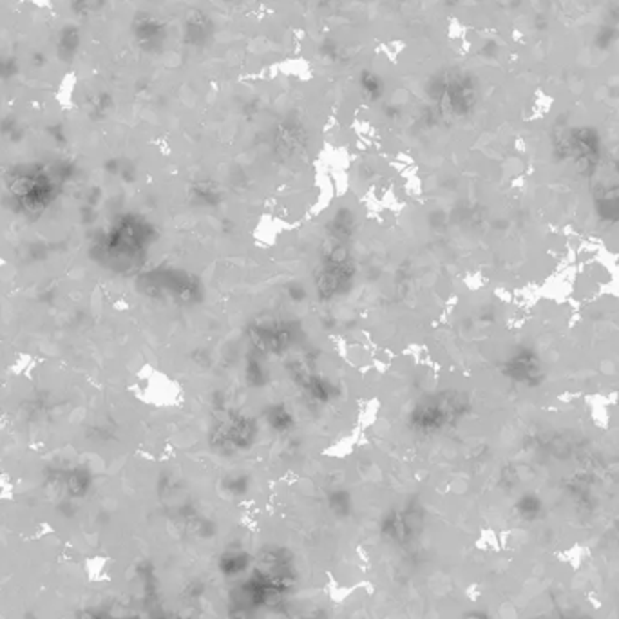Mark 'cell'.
<instances>
[{"label": "cell", "instance_id": "6da1fadb", "mask_svg": "<svg viewBox=\"0 0 619 619\" xmlns=\"http://www.w3.org/2000/svg\"><path fill=\"white\" fill-rule=\"evenodd\" d=\"M457 401L455 395L447 393L428 395L409 411V425L417 433H442L444 429L451 428L460 415L462 408Z\"/></svg>", "mask_w": 619, "mask_h": 619}, {"label": "cell", "instance_id": "7a4b0ae2", "mask_svg": "<svg viewBox=\"0 0 619 619\" xmlns=\"http://www.w3.org/2000/svg\"><path fill=\"white\" fill-rule=\"evenodd\" d=\"M186 44L191 45H201L205 44L206 38H211V26H208V18L201 13H191L186 18Z\"/></svg>", "mask_w": 619, "mask_h": 619}, {"label": "cell", "instance_id": "3957f363", "mask_svg": "<svg viewBox=\"0 0 619 619\" xmlns=\"http://www.w3.org/2000/svg\"><path fill=\"white\" fill-rule=\"evenodd\" d=\"M360 89L372 101L379 100L384 94V80L372 71H362L360 74Z\"/></svg>", "mask_w": 619, "mask_h": 619}]
</instances>
